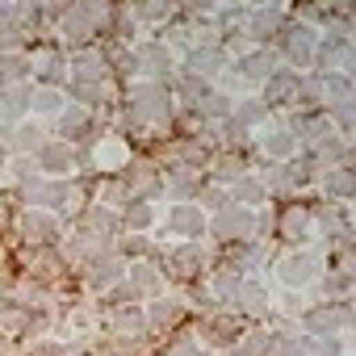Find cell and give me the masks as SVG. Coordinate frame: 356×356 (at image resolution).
<instances>
[{
  "label": "cell",
  "instance_id": "cell-1",
  "mask_svg": "<svg viewBox=\"0 0 356 356\" xmlns=\"http://www.w3.org/2000/svg\"><path fill=\"white\" fill-rule=\"evenodd\" d=\"M273 277L281 281V289H306L318 277V252L314 248H293L273 264Z\"/></svg>",
  "mask_w": 356,
  "mask_h": 356
},
{
  "label": "cell",
  "instance_id": "cell-2",
  "mask_svg": "<svg viewBox=\"0 0 356 356\" xmlns=\"http://www.w3.org/2000/svg\"><path fill=\"white\" fill-rule=\"evenodd\" d=\"M130 109H134L138 122H163L172 113V101H168V92L159 84H138L130 92Z\"/></svg>",
  "mask_w": 356,
  "mask_h": 356
},
{
  "label": "cell",
  "instance_id": "cell-3",
  "mask_svg": "<svg viewBox=\"0 0 356 356\" xmlns=\"http://www.w3.org/2000/svg\"><path fill=\"white\" fill-rule=\"evenodd\" d=\"M206 227H210V218H206V210L197 202H176L168 210V231H176L181 239H202Z\"/></svg>",
  "mask_w": 356,
  "mask_h": 356
},
{
  "label": "cell",
  "instance_id": "cell-4",
  "mask_svg": "<svg viewBox=\"0 0 356 356\" xmlns=\"http://www.w3.org/2000/svg\"><path fill=\"white\" fill-rule=\"evenodd\" d=\"M260 147H264L268 159H289V155L298 151V134H293L285 122H273V126L260 130Z\"/></svg>",
  "mask_w": 356,
  "mask_h": 356
},
{
  "label": "cell",
  "instance_id": "cell-5",
  "mask_svg": "<svg viewBox=\"0 0 356 356\" xmlns=\"http://www.w3.org/2000/svg\"><path fill=\"white\" fill-rule=\"evenodd\" d=\"M17 231H22L30 243H55V235H59V222H55L47 210H26V214L17 218Z\"/></svg>",
  "mask_w": 356,
  "mask_h": 356
},
{
  "label": "cell",
  "instance_id": "cell-6",
  "mask_svg": "<svg viewBox=\"0 0 356 356\" xmlns=\"http://www.w3.org/2000/svg\"><path fill=\"white\" fill-rule=\"evenodd\" d=\"M235 76H239L243 84H264V80L273 76V51H252V55H243V59L235 63Z\"/></svg>",
  "mask_w": 356,
  "mask_h": 356
},
{
  "label": "cell",
  "instance_id": "cell-7",
  "mask_svg": "<svg viewBox=\"0 0 356 356\" xmlns=\"http://www.w3.org/2000/svg\"><path fill=\"white\" fill-rule=\"evenodd\" d=\"M38 163H42L47 176H67V172L76 168V151H72L67 143H47V147L38 151Z\"/></svg>",
  "mask_w": 356,
  "mask_h": 356
},
{
  "label": "cell",
  "instance_id": "cell-8",
  "mask_svg": "<svg viewBox=\"0 0 356 356\" xmlns=\"http://www.w3.org/2000/svg\"><path fill=\"white\" fill-rule=\"evenodd\" d=\"M130 289L138 293V298H159L163 293V277H159V268L155 264H147V260H138V264H130Z\"/></svg>",
  "mask_w": 356,
  "mask_h": 356
},
{
  "label": "cell",
  "instance_id": "cell-9",
  "mask_svg": "<svg viewBox=\"0 0 356 356\" xmlns=\"http://www.w3.org/2000/svg\"><path fill=\"white\" fill-rule=\"evenodd\" d=\"M268 202V185L256 181V176H239L235 189H231V206H243V210H256Z\"/></svg>",
  "mask_w": 356,
  "mask_h": 356
},
{
  "label": "cell",
  "instance_id": "cell-10",
  "mask_svg": "<svg viewBox=\"0 0 356 356\" xmlns=\"http://www.w3.org/2000/svg\"><path fill=\"white\" fill-rule=\"evenodd\" d=\"M30 97H34V88L30 84H5V92H0V122H17L26 109H30Z\"/></svg>",
  "mask_w": 356,
  "mask_h": 356
},
{
  "label": "cell",
  "instance_id": "cell-11",
  "mask_svg": "<svg viewBox=\"0 0 356 356\" xmlns=\"http://www.w3.org/2000/svg\"><path fill=\"white\" fill-rule=\"evenodd\" d=\"M118 277H122V260H118V256H109V252H97L92 268L84 273V281H88L92 289H101V285H109V281H118Z\"/></svg>",
  "mask_w": 356,
  "mask_h": 356
},
{
  "label": "cell",
  "instance_id": "cell-12",
  "mask_svg": "<svg viewBox=\"0 0 356 356\" xmlns=\"http://www.w3.org/2000/svg\"><path fill=\"white\" fill-rule=\"evenodd\" d=\"M30 109H34V118H59V113L67 109V101H63L59 88H34Z\"/></svg>",
  "mask_w": 356,
  "mask_h": 356
},
{
  "label": "cell",
  "instance_id": "cell-13",
  "mask_svg": "<svg viewBox=\"0 0 356 356\" xmlns=\"http://www.w3.org/2000/svg\"><path fill=\"white\" fill-rule=\"evenodd\" d=\"M235 302H239V310H252V314H260V310H268V289H264L260 281H239V289H235Z\"/></svg>",
  "mask_w": 356,
  "mask_h": 356
},
{
  "label": "cell",
  "instance_id": "cell-14",
  "mask_svg": "<svg viewBox=\"0 0 356 356\" xmlns=\"http://www.w3.org/2000/svg\"><path fill=\"white\" fill-rule=\"evenodd\" d=\"M143 314H147V323H151V327H168V323H176V318L185 314V302H172V298H155V302H151V306H147Z\"/></svg>",
  "mask_w": 356,
  "mask_h": 356
},
{
  "label": "cell",
  "instance_id": "cell-15",
  "mask_svg": "<svg viewBox=\"0 0 356 356\" xmlns=\"http://www.w3.org/2000/svg\"><path fill=\"white\" fill-rule=\"evenodd\" d=\"M9 143L17 147V151H42L47 147V134H42V122H22L13 134H9Z\"/></svg>",
  "mask_w": 356,
  "mask_h": 356
},
{
  "label": "cell",
  "instance_id": "cell-16",
  "mask_svg": "<svg viewBox=\"0 0 356 356\" xmlns=\"http://www.w3.org/2000/svg\"><path fill=\"white\" fill-rule=\"evenodd\" d=\"M189 72H193V76H218V72H222V51H210V47L193 51V55H189Z\"/></svg>",
  "mask_w": 356,
  "mask_h": 356
},
{
  "label": "cell",
  "instance_id": "cell-17",
  "mask_svg": "<svg viewBox=\"0 0 356 356\" xmlns=\"http://www.w3.org/2000/svg\"><path fill=\"white\" fill-rule=\"evenodd\" d=\"M126 159H130V151H126L122 138H101V147H97V163L101 168H122Z\"/></svg>",
  "mask_w": 356,
  "mask_h": 356
},
{
  "label": "cell",
  "instance_id": "cell-18",
  "mask_svg": "<svg viewBox=\"0 0 356 356\" xmlns=\"http://www.w3.org/2000/svg\"><path fill=\"white\" fill-rule=\"evenodd\" d=\"M30 72H34L38 80H63V59H59L55 51H51V55L42 51V55H34V59H30Z\"/></svg>",
  "mask_w": 356,
  "mask_h": 356
},
{
  "label": "cell",
  "instance_id": "cell-19",
  "mask_svg": "<svg viewBox=\"0 0 356 356\" xmlns=\"http://www.w3.org/2000/svg\"><path fill=\"white\" fill-rule=\"evenodd\" d=\"M172 264H176V273H181V277H197L202 273L197 264H206V252L202 248H176V260Z\"/></svg>",
  "mask_w": 356,
  "mask_h": 356
},
{
  "label": "cell",
  "instance_id": "cell-20",
  "mask_svg": "<svg viewBox=\"0 0 356 356\" xmlns=\"http://www.w3.org/2000/svg\"><path fill=\"white\" fill-rule=\"evenodd\" d=\"M26 76H30V59H26V55H5V59H0V80L22 84Z\"/></svg>",
  "mask_w": 356,
  "mask_h": 356
},
{
  "label": "cell",
  "instance_id": "cell-21",
  "mask_svg": "<svg viewBox=\"0 0 356 356\" xmlns=\"http://www.w3.org/2000/svg\"><path fill=\"white\" fill-rule=\"evenodd\" d=\"M126 222H130V227H151V222H155V210H151L143 197H134V202H126Z\"/></svg>",
  "mask_w": 356,
  "mask_h": 356
},
{
  "label": "cell",
  "instance_id": "cell-22",
  "mask_svg": "<svg viewBox=\"0 0 356 356\" xmlns=\"http://www.w3.org/2000/svg\"><path fill=\"white\" fill-rule=\"evenodd\" d=\"M327 193H331V197H348V193H352V172H348V168L327 172Z\"/></svg>",
  "mask_w": 356,
  "mask_h": 356
},
{
  "label": "cell",
  "instance_id": "cell-23",
  "mask_svg": "<svg viewBox=\"0 0 356 356\" xmlns=\"http://www.w3.org/2000/svg\"><path fill=\"white\" fill-rule=\"evenodd\" d=\"M202 210H231V193L227 189H202Z\"/></svg>",
  "mask_w": 356,
  "mask_h": 356
},
{
  "label": "cell",
  "instance_id": "cell-24",
  "mask_svg": "<svg viewBox=\"0 0 356 356\" xmlns=\"http://www.w3.org/2000/svg\"><path fill=\"white\" fill-rule=\"evenodd\" d=\"M268 356H306V343L293 339V335H277V343H273Z\"/></svg>",
  "mask_w": 356,
  "mask_h": 356
},
{
  "label": "cell",
  "instance_id": "cell-25",
  "mask_svg": "<svg viewBox=\"0 0 356 356\" xmlns=\"http://www.w3.org/2000/svg\"><path fill=\"white\" fill-rule=\"evenodd\" d=\"M264 118V105L260 101H243V105H235V122H243V126H256Z\"/></svg>",
  "mask_w": 356,
  "mask_h": 356
},
{
  "label": "cell",
  "instance_id": "cell-26",
  "mask_svg": "<svg viewBox=\"0 0 356 356\" xmlns=\"http://www.w3.org/2000/svg\"><path fill=\"white\" fill-rule=\"evenodd\" d=\"M30 356H72V348L59 343V339H38V343L30 348Z\"/></svg>",
  "mask_w": 356,
  "mask_h": 356
},
{
  "label": "cell",
  "instance_id": "cell-27",
  "mask_svg": "<svg viewBox=\"0 0 356 356\" xmlns=\"http://www.w3.org/2000/svg\"><path fill=\"white\" fill-rule=\"evenodd\" d=\"M126 252H151V243H143L138 235H130V239H126Z\"/></svg>",
  "mask_w": 356,
  "mask_h": 356
},
{
  "label": "cell",
  "instance_id": "cell-28",
  "mask_svg": "<svg viewBox=\"0 0 356 356\" xmlns=\"http://www.w3.org/2000/svg\"><path fill=\"white\" fill-rule=\"evenodd\" d=\"M0 214H5V206H0Z\"/></svg>",
  "mask_w": 356,
  "mask_h": 356
}]
</instances>
